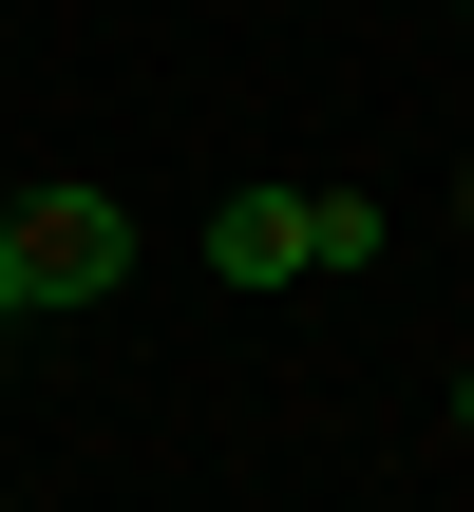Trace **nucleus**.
I'll list each match as a JSON object with an SVG mask.
<instances>
[{"instance_id": "obj_6", "label": "nucleus", "mask_w": 474, "mask_h": 512, "mask_svg": "<svg viewBox=\"0 0 474 512\" xmlns=\"http://www.w3.org/2000/svg\"><path fill=\"white\" fill-rule=\"evenodd\" d=\"M456 228H474V171H456Z\"/></svg>"}, {"instance_id": "obj_1", "label": "nucleus", "mask_w": 474, "mask_h": 512, "mask_svg": "<svg viewBox=\"0 0 474 512\" xmlns=\"http://www.w3.org/2000/svg\"><path fill=\"white\" fill-rule=\"evenodd\" d=\"M0 247H19V304H114L133 285V190H95V171L0 190Z\"/></svg>"}, {"instance_id": "obj_4", "label": "nucleus", "mask_w": 474, "mask_h": 512, "mask_svg": "<svg viewBox=\"0 0 474 512\" xmlns=\"http://www.w3.org/2000/svg\"><path fill=\"white\" fill-rule=\"evenodd\" d=\"M0 323H19V247H0Z\"/></svg>"}, {"instance_id": "obj_3", "label": "nucleus", "mask_w": 474, "mask_h": 512, "mask_svg": "<svg viewBox=\"0 0 474 512\" xmlns=\"http://www.w3.org/2000/svg\"><path fill=\"white\" fill-rule=\"evenodd\" d=\"M380 266V190H304V285H361Z\"/></svg>"}, {"instance_id": "obj_5", "label": "nucleus", "mask_w": 474, "mask_h": 512, "mask_svg": "<svg viewBox=\"0 0 474 512\" xmlns=\"http://www.w3.org/2000/svg\"><path fill=\"white\" fill-rule=\"evenodd\" d=\"M456 437H474V361H456Z\"/></svg>"}, {"instance_id": "obj_2", "label": "nucleus", "mask_w": 474, "mask_h": 512, "mask_svg": "<svg viewBox=\"0 0 474 512\" xmlns=\"http://www.w3.org/2000/svg\"><path fill=\"white\" fill-rule=\"evenodd\" d=\"M209 266L228 285H304V190H228L209 209Z\"/></svg>"}]
</instances>
